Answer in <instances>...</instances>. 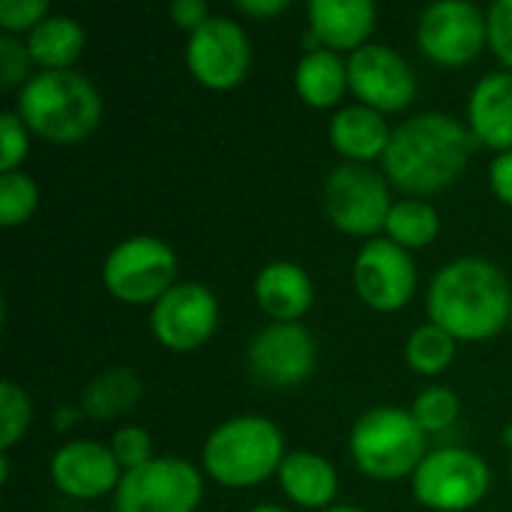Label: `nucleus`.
<instances>
[{"mask_svg":"<svg viewBox=\"0 0 512 512\" xmlns=\"http://www.w3.org/2000/svg\"><path fill=\"white\" fill-rule=\"evenodd\" d=\"M456 357V339L438 327V324H423L417 327L411 336H408V345H405V360L414 372L420 375H438L444 372Z\"/></svg>","mask_w":512,"mask_h":512,"instance_id":"a878e982","label":"nucleus"},{"mask_svg":"<svg viewBox=\"0 0 512 512\" xmlns=\"http://www.w3.org/2000/svg\"><path fill=\"white\" fill-rule=\"evenodd\" d=\"M282 492L306 510H330L336 492H339V477L336 468L309 450H294L282 459L279 474H276Z\"/></svg>","mask_w":512,"mask_h":512,"instance_id":"412c9836","label":"nucleus"},{"mask_svg":"<svg viewBox=\"0 0 512 512\" xmlns=\"http://www.w3.org/2000/svg\"><path fill=\"white\" fill-rule=\"evenodd\" d=\"M324 512H363V510H357V507H330V510H324Z\"/></svg>","mask_w":512,"mask_h":512,"instance_id":"a19ab883","label":"nucleus"},{"mask_svg":"<svg viewBox=\"0 0 512 512\" xmlns=\"http://www.w3.org/2000/svg\"><path fill=\"white\" fill-rule=\"evenodd\" d=\"M387 240H393L402 249H423L429 246L441 231V216L426 198H405L393 201V210L387 216Z\"/></svg>","mask_w":512,"mask_h":512,"instance_id":"393cba45","label":"nucleus"},{"mask_svg":"<svg viewBox=\"0 0 512 512\" xmlns=\"http://www.w3.org/2000/svg\"><path fill=\"white\" fill-rule=\"evenodd\" d=\"M111 453H114V459L120 462V468H123V474L126 471H135V468H141V465H147L150 459H156L153 456V441H150V435L141 429V426H120L114 435H111Z\"/></svg>","mask_w":512,"mask_h":512,"instance_id":"7c9ffc66","label":"nucleus"},{"mask_svg":"<svg viewBox=\"0 0 512 512\" xmlns=\"http://www.w3.org/2000/svg\"><path fill=\"white\" fill-rule=\"evenodd\" d=\"M417 42L435 63L465 66L489 42V21L480 6L468 0H441L423 9L417 21Z\"/></svg>","mask_w":512,"mask_h":512,"instance_id":"9d476101","label":"nucleus"},{"mask_svg":"<svg viewBox=\"0 0 512 512\" xmlns=\"http://www.w3.org/2000/svg\"><path fill=\"white\" fill-rule=\"evenodd\" d=\"M486 21L495 57L512 72V0H495L486 12Z\"/></svg>","mask_w":512,"mask_h":512,"instance_id":"72a5a7b5","label":"nucleus"},{"mask_svg":"<svg viewBox=\"0 0 512 512\" xmlns=\"http://www.w3.org/2000/svg\"><path fill=\"white\" fill-rule=\"evenodd\" d=\"M468 126L474 138L498 153L512 150V72H489L468 99Z\"/></svg>","mask_w":512,"mask_h":512,"instance_id":"a211bd4d","label":"nucleus"},{"mask_svg":"<svg viewBox=\"0 0 512 512\" xmlns=\"http://www.w3.org/2000/svg\"><path fill=\"white\" fill-rule=\"evenodd\" d=\"M144 396V381L129 366L99 372L81 393V414L90 420H117L129 414Z\"/></svg>","mask_w":512,"mask_h":512,"instance_id":"4be33fe9","label":"nucleus"},{"mask_svg":"<svg viewBox=\"0 0 512 512\" xmlns=\"http://www.w3.org/2000/svg\"><path fill=\"white\" fill-rule=\"evenodd\" d=\"M294 87L300 99L312 108L336 105L348 90V60H342L330 48L306 51L294 72Z\"/></svg>","mask_w":512,"mask_h":512,"instance_id":"5701e85b","label":"nucleus"},{"mask_svg":"<svg viewBox=\"0 0 512 512\" xmlns=\"http://www.w3.org/2000/svg\"><path fill=\"white\" fill-rule=\"evenodd\" d=\"M234 6H237V12H243V15L270 18V15H279L282 9H288V0H237Z\"/></svg>","mask_w":512,"mask_h":512,"instance_id":"e433bc0d","label":"nucleus"},{"mask_svg":"<svg viewBox=\"0 0 512 512\" xmlns=\"http://www.w3.org/2000/svg\"><path fill=\"white\" fill-rule=\"evenodd\" d=\"M348 87L363 105L393 114L414 102L417 78L411 63L384 42H366L348 57Z\"/></svg>","mask_w":512,"mask_h":512,"instance_id":"f8f14e48","label":"nucleus"},{"mask_svg":"<svg viewBox=\"0 0 512 512\" xmlns=\"http://www.w3.org/2000/svg\"><path fill=\"white\" fill-rule=\"evenodd\" d=\"M489 465L465 447H441L426 453L411 477L414 498L435 512H465L489 492Z\"/></svg>","mask_w":512,"mask_h":512,"instance_id":"0eeeda50","label":"nucleus"},{"mask_svg":"<svg viewBox=\"0 0 512 512\" xmlns=\"http://www.w3.org/2000/svg\"><path fill=\"white\" fill-rule=\"evenodd\" d=\"M477 144L471 126L444 111H423L393 129L384 171L411 198H426L462 177Z\"/></svg>","mask_w":512,"mask_h":512,"instance_id":"f257e3e1","label":"nucleus"},{"mask_svg":"<svg viewBox=\"0 0 512 512\" xmlns=\"http://www.w3.org/2000/svg\"><path fill=\"white\" fill-rule=\"evenodd\" d=\"M501 438H504V444H507V447H512V423L504 429V435H501Z\"/></svg>","mask_w":512,"mask_h":512,"instance_id":"ea45409f","label":"nucleus"},{"mask_svg":"<svg viewBox=\"0 0 512 512\" xmlns=\"http://www.w3.org/2000/svg\"><path fill=\"white\" fill-rule=\"evenodd\" d=\"M390 135H393V129L387 126L384 114L363 102L336 111V117L330 120V144L348 162L366 165L378 156L384 159Z\"/></svg>","mask_w":512,"mask_h":512,"instance_id":"aec40b11","label":"nucleus"},{"mask_svg":"<svg viewBox=\"0 0 512 512\" xmlns=\"http://www.w3.org/2000/svg\"><path fill=\"white\" fill-rule=\"evenodd\" d=\"M354 288L375 312H399L417 288V267L411 252L393 240L375 237L354 258Z\"/></svg>","mask_w":512,"mask_h":512,"instance_id":"4468645a","label":"nucleus"},{"mask_svg":"<svg viewBox=\"0 0 512 512\" xmlns=\"http://www.w3.org/2000/svg\"><path fill=\"white\" fill-rule=\"evenodd\" d=\"M285 438L267 417L243 414L225 420L204 441V471L225 489H252L279 474L285 459Z\"/></svg>","mask_w":512,"mask_h":512,"instance_id":"20e7f679","label":"nucleus"},{"mask_svg":"<svg viewBox=\"0 0 512 512\" xmlns=\"http://www.w3.org/2000/svg\"><path fill=\"white\" fill-rule=\"evenodd\" d=\"M27 123L15 111H0V174L18 171L30 150Z\"/></svg>","mask_w":512,"mask_h":512,"instance_id":"c756f323","label":"nucleus"},{"mask_svg":"<svg viewBox=\"0 0 512 512\" xmlns=\"http://www.w3.org/2000/svg\"><path fill=\"white\" fill-rule=\"evenodd\" d=\"M168 12H171L174 24L180 30H186V33H195L201 24H207L213 18L210 15V6L204 0H174Z\"/></svg>","mask_w":512,"mask_h":512,"instance_id":"f704fd0d","label":"nucleus"},{"mask_svg":"<svg viewBox=\"0 0 512 512\" xmlns=\"http://www.w3.org/2000/svg\"><path fill=\"white\" fill-rule=\"evenodd\" d=\"M315 300L312 276L294 261H270L255 276V303L282 324H297Z\"/></svg>","mask_w":512,"mask_h":512,"instance_id":"6ab92c4d","label":"nucleus"},{"mask_svg":"<svg viewBox=\"0 0 512 512\" xmlns=\"http://www.w3.org/2000/svg\"><path fill=\"white\" fill-rule=\"evenodd\" d=\"M33 57L27 51V42H18L15 36H0V84L3 87H24L33 75Z\"/></svg>","mask_w":512,"mask_h":512,"instance_id":"2f4dec72","label":"nucleus"},{"mask_svg":"<svg viewBox=\"0 0 512 512\" xmlns=\"http://www.w3.org/2000/svg\"><path fill=\"white\" fill-rule=\"evenodd\" d=\"M351 459L354 465L381 483H396L402 477H414L420 462L426 459V432L414 420L411 411L396 405L369 408L351 429Z\"/></svg>","mask_w":512,"mask_h":512,"instance_id":"39448f33","label":"nucleus"},{"mask_svg":"<svg viewBox=\"0 0 512 512\" xmlns=\"http://www.w3.org/2000/svg\"><path fill=\"white\" fill-rule=\"evenodd\" d=\"M324 207L339 231L375 240V234L387 225L393 201L384 177L375 168L342 162L324 180Z\"/></svg>","mask_w":512,"mask_h":512,"instance_id":"1a4fd4ad","label":"nucleus"},{"mask_svg":"<svg viewBox=\"0 0 512 512\" xmlns=\"http://www.w3.org/2000/svg\"><path fill=\"white\" fill-rule=\"evenodd\" d=\"M177 255L174 249L153 237V234H135L117 243L105 264H102V282L111 297L120 303H156L165 291H171L177 282Z\"/></svg>","mask_w":512,"mask_h":512,"instance_id":"423d86ee","label":"nucleus"},{"mask_svg":"<svg viewBox=\"0 0 512 512\" xmlns=\"http://www.w3.org/2000/svg\"><path fill=\"white\" fill-rule=\"evenodd\" d=\"M249 512H288L285 507H276V504H261V507H252Z\"/></svg>","mask_w":512,"mask_h":512,"instance_id":"58836bf2","label":"nucleus"},{"mask_svg":"<svg viewBox=\"0 0 512 512\" xmlns=\"http://www.w3.org/2000/svg\"><path fill=\"white\" fill-rule=\"evenodd\" d=\"M201 495L204 480L192 462L180 456H156L123 474L114 492V512H195Z\"/></svg>","mask_w":512,"mask_h":512,"instance_id":"6e6552de","label":"nucleus"},{"mask_svg":"<svg viewBox=\"0 0 512 512\" xmlns=\"http://www.w3.org/2000/svg\"><path fill=\"white\" fill-rule=\"evenodd\" d=\"M15 114L51 144H78L102 120L96 84L75 69H42L18 90Z\"/></svg>","mask_w":512,"mask_h":512,"instance_id":"7ed1b4c3","label":"nucleus"},{"mask_svg":"<svg viewBox=\"0 0 512 512\" xmlns=\"http://www.w3.org/2000/svg\"><path fill=\"white\" fill-rule=\"evenodd\" d=\"M510 327H512V318H510Z\"/></svg>","mask_w":512,"mask_h":512,"instance_id":"79ce46f5","label":"nucleus"},{"mask_svg":"<svg viewBox=\"0 0 512 512\" xmlns=\"http://www.w3.org/2000/svg\"><path fill=\"white\" fill-rule=\"evenodd\" d=\"M36 204H39V189L33 177H27L24 171L0 174V225L3 228L24 225L33 216Z\"/></svg>","mask_w":512,"mask_h":512,"instance_id":"bb28decb","label":"nucleus"},{"mask_svg":"<svg viewBox=\"0 0 512 512\" xmlns=\"http://www.w3.org/2000/svg\"><path fill=\"white\" fill-rule=\"evenodd\" d=\"M306 18L309 51L330 48L339 54L342 48L357 51L366 45L378 21V6L372 0H312L306 6Z\"/></svg>","mask_w":512,"mask_h":512,"instance_id":"f3484780","label":"nucleus"},{"mask_svg":"<svg viewBox=\"0 0 512 512\" xmlns=\"http://www.w3.org/2000/svg\"><path fill=\"white\" fill-rule=\"evenodd\" d=\"M54 486L75 501H93L108 492H117L123 480V468L114 459L111 447L96 441H69L51 459Z\"/></svg>","mask_w":512,"mask_h":512,"instance_id":"dca6fc26","label":"nucleus"},{"mask_svg":"<svg viewBox=\"0 0 512 512\" xmlns=\"http://www.w3.org/2000/svg\"><path fill=\"white\" fill-rule=\"evenodd\" d=\"M489 183L495 198L512 207V150L495 156V162L489 165Z\"/></svg>","mask_w":512,"mask_h":512,"instance_id":"c9c22d12","label":"nucleus"},{"mask_svg":"<svg viewBox=\"0 0 512 512\" xmlns=\"http://www.w3.org/2000/svg\"><path fill=\"white\" fill-rule=\"evenodd\" d=\"M219 324L216 294L201 282H177L165 291L150 312V330L159 345L171 351L201 348Z\"/></svg>","mask_w":512,"mask_h":512,"instance_id":"ddd939ff","label":"nucleus"},{"mask_svg":"<svg viewBox=\"0 0 512 512\" xmlns=\"http://www.w3.org/2000/svg\"><path fill=\"white\" fill-rule=\"evenodd\" d=\"M414 420L426 435L432 432H447L459 420V396L447 387H426L414 405H411Z\"/></svg>","mask_w":512,"mask_h":512,"instance_id":"c85d7f7f","label":"nucleus"},{"mask_svg":"<svg viewBox=\"0 0 512 512\" xmlns=\"http://www.w3.org/2000/svg\"><path fill=\"white\" fill-rule=\"evenodd\" d=\"M78 417H81V411H72V408L60 405V408H57V414H54V423H57V429H66V426H72Z\"/></svg>","mask_w":512,"mask_h":512,"instance_id":"4c0bfd02","label":"nucleus"},{"mask_svg":"<svg viewBox=\"0 0 512 512\" xmlns=\"http://www.w3.org/2000/svg\"><path fill=\"white\" fill-rule=\"evenodd\" d=\"M48 15V0H0V27L9 36L30 33Z\"/></svg>","mask_w":512,"mask_h":512,"instance_id":"473e14b6","label":"nucleus"},{"mask_svg":"<svg viewBox=\"0 0 512 512\" xmlns=\"http://www.w3.org/2000/svg\"><path fill=\"white\" fill-rule=\"evenodd\" d=\"M252 63L249 33L228 15H213L186 39V66L210 90L237 87Z\"/></svg>","mask_w":512,"mask_h":512,"instance_id":"9b49d317","label":"nucleus"},{"mask_svg":"<svg viewBox=\"0 0 512 512\" xmlns=\"http://www.w3.org/2000/svg\"><path fill=\"white\" fill-rule=\"evenodd\" d=\"M426 309L456 342H486L510 324V282L486 258H456L435 273Z\"/></svg>","mask_w":512,"mask_h":512,"instance_id":"f03ea898","label":"nucleus"},{"mask_svg":"<svg viewBox=\"0 0 512 512\" xmlns=\"http://www.w3.org/2000/svg\"><path fill=\"white\" fill-rule=\"evenodd\" d=\"M84 27L72 15H48L27 33V51L42 69H72L84 51Z\"/></svg>","mask_w":512,"mask_h":512,"instance_id":"b1692460","label":"nucleus"},{"mask_svg":"<svg viewBox=\"0 0 512 512\" xmlns=\"http://www.w3.org/2000/svg\"><path fill=\"white\" fill-rule=\"evenodd\" d=\"M315 339L312 333L297 324L273 321L261 327L249 342V369L252 375L276 390L303 384L315 369Z\"/></svg>","mask_w":512,"mask_h":512,"instance_id":"2eb2a0df","label":"nucleus"},{"mask_svg":"<svg viewBox=\"0 0 512 512\" xmlns=\"http://www.w3.org/2000/svg\"><path fill=\"white\" fill-rule=\"evenodd\" d=\"M33 420V408H30V396L15 384V381H3L0 384V450L9 453L30 429Z\"/></svg>","mask_w":512,"mask_h":512,"instance_id":"cd10ccee","label":"nucleus"}]
</instances>
